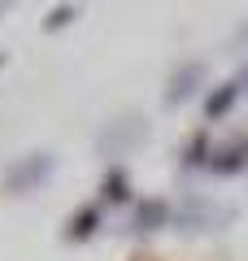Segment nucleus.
<instances>
[{"mask_svg": "<svg viewBox=\"0 0 248 261\" xmlns=\"http://www.w3.org/2000/svg\"><path fill=\"white\" fill-rule=\"evenodd\" d=\"M57 161L48 157V152H31V157L13 161L9 174H5V192H31V187H39L48 174H53Z\"/></svg>", "mask_w": 248, "mask_h": 261, "instance_id": "obj_1", "label": "nucleus"}, {"mask_svg": "<svg viewBox=\"0 0 248 261\" xmlns=\"http://www.w3.org/2000/svg\"><path fill=\"white\" fill-rule=\"evenodd\" d=\"M244 166H248V144H244V140L227 144V148H218V152L209 157V170H213V174H239Z\"/></svg>", "mask_w": 248, "mask_h": 261, "instance_id": "obj_2", "label": "nucleus"}, {"mask_svg": "<svg viewBox=\"0 0 248 261\" xmlns=\"http://www.w3.org/2000/svg\"><path fill=\"white\" fill-rule=\"evenodd\" d=\"M205 79V65L201 61H192V65H183V70H179L175 79H170V92H165V100L170 105H179V100H187V96L196 92V83H201Z\"/></svg>", "mask_w": 248, "mask_h": 261, "instance_id": "obj_3", "label": "nucleus"}, {"mask_svg": "<svg viewBox=\"0 0 248 261\" xmlns=\"http://www.w3.org/2000/svg\"><path fill=\"white\" fill-rule=\"evenodd\" d=\"M96 226H101V205H87V209H79V214L70 218V226H65V240H70V244L92 240Z\"/></svg>", "mask_w": 248, "mask_h": 261, "instance_id": "obj_4", "label": "nucleus"}, {"mask_svg": "<svg viewBox=\"0 0 248 261\" xmlns=\"http://www.w3.org/2000/svg\"><path fill=\"white\" fill-rule=\"evenodd\" d=\"M170 218V209L161 205V200H144V205L135 209V218H131V231L135 235H144V231H157V226Z\"/></svg>", "mask_w": 248, "mask_h": 261, "instance_id": "obj_5", "label": "nucleus"}, {"mask_svg": "<svg viewBox=\"0 0 248 261\" xmlns=\"http://www.w3.org/2000/svg\"><path fill=\"white\" fill-rule=\"evenodd\" d=\"M101 205H131V183H127V170H118V166H113L109 174H105Z\"/></svg>", "mask_w": 248, "mask_h": 261, "instance_id": "obj_6", "label": "nucleus"}, {"mask_svg": "<svg viewBox=\"0 0 248 261\" xmlns=\"http://www.w3.org/2000/svg\"><path fill=\"white\" fill-rule=\"evenodd\" d=\"M227 218H231V214H218L209 200H192V205L183 209L179 222H183V226H209V222H227Z\"/></svg>", "mask_w": 248, "mask_h": 261, "instance_id": "obj_7", "label": "nucleus"}, {"mask_svg": "<svg viewBox=\"0 0 248 261\" xmlns=\"http://www.w3.org/2000/svg\"><path fill=\"white\" fill-rule=\"evenodd\" d=\"M239 96H244V92H239V83L231 79V83H222L218 92H213L209 100H205V113H209V118H222V113H231V105H235Z\"/></svg>", "mask_w": 248, "mask_h": 261, "instance_id": "obj_8", "label": "nucleus"}, {"mask_svg": "<svg viewBox=\"0 0 248 261\" xmlns=\"http://www.w3.org/2000/svg\"><path fill=\"white\" fill-rule=\"evenodd\" d=\"M139 130H144V126H139V118H127V126H109V130H105L101 148H113V144H118V152H122L131 140H139Z\"/></svg>", "mask_w": 248, "mask_h": 261, "instance_id": "obj_9", "label": "nucleus"}, {"mask_svg": "<svg viewBox=\"0 0 248 261\" xmlns=\"http://www.w3.org/2000/svg\"><path fill=\"white\" fill-rule=\"evenodd\" d=\"M183 166H187V170L209 166V135H196V140H192V148L183 152Z\"/></svg>", "mask_w": 248, "mask_h": 261, "instance_id": "obj_10", "label": "nucleus"}, {"mask_svg": "<svg viewBox=\"0 0 248 261\" xmlns=\"http://www.w3.org/2000/svg\"><path fill=\"white\" fill-rule=\"evenodd\" d=\"M74 18H79V9H74V5H61V9H53L44 18V31H61V27H70Z\"/></svg>", "mask_w": 248, "mask_h": 261, "instance_id": "obj_11", "label": "nucleus"}, {"mask_svg": "<svg viewBox=\"0 0 248 261\" xmlns=\"http://www.w3.org/2000/svg\"><path fill=\"white\" fill-rule=\"evenodd\" d=\"M235 83H239V92H248V65H244V70L235 74Z\"/></svg>", "mask_w": 248, "mask_h": 261, "instance_id": "obj_12", "label": "nucleus"}, {"mask_svg": "<svg viewBox=\"0 0 248 261\" xmlns=\"http://www.w3.org/2000/svg\"><path fill=\"white\" fill-rule=\"evenodd\" d=\"M244 39H248V31H244Z\"/></svg>", "mask_w": 248, "mask_h": 261, "instance_id": "obj_13", "label": "nucleus"}]
</instances>
